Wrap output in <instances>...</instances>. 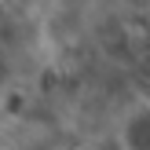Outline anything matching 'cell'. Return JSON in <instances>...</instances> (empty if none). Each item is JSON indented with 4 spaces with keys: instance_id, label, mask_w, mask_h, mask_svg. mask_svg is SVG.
Returning <instances> with one entry per match:
<instances>
[{
    "instance_id": "cell-1",
    "label": "cell",
    "mask_w": 150,
    "mask_h": 150,
    "mask_svg": "<svg viewBox=\"0 0 150 150\" xmlns=\"http://www.w3.org/2000/svg\"><path fill=\"white\" fill-rule=\"evenodd\" d=\"M146 128H150V121H146V110H136V114L125 121V136H121V143L125 150H146Z\"/></svg>"
}]
</instances>
